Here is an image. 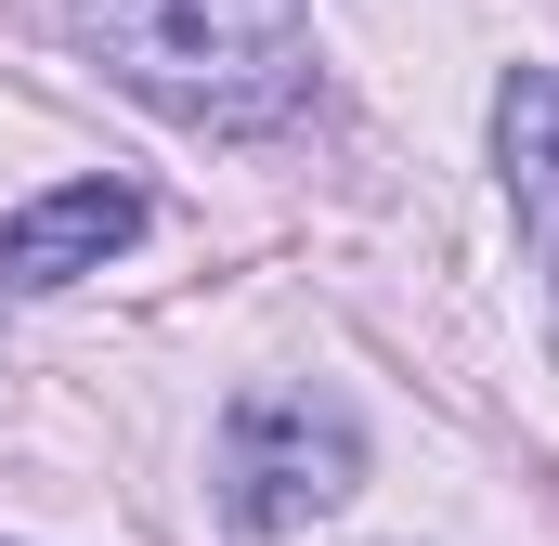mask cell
Listing matches in <instances>:
<instances>
[{
  "label": "cell",
  "mask_w": 559,
  "mask_h": 546,
  "mask_svg": "<svg viewBox=\"0 0 559 546\" xmlns=\"http://www.w3.org/2000/svg\"><path fill=\"white\" fill-rule=\"evenodd\" d=\"M92 66L182 131H286L312 105V13L299 0H66Z\"/></svg>",
  "instance_id": "1"
},
{
  "label": "cell",
  "mask_w": 559,
  "mask_h": 546,
  "mask_svg": "<svg viewBox=\"0 0 559 546\" xmlns=\"http://www.w3.org/2000/svg\"><path fill=\"white\" fill-rule=\"evenodd\" d=\"M352 482H365L352 404L274 378V391H248V404L222 416V508H235V534H299V521H325Z\"/></svg>",
  "instance_id": "2"
},
{
  "label": "cell",
  "mask_w": 559,
  "mask_h": 546,
  "mask_svg": "<svg viewBox=\"0 0 559 546\" xmlns=\"http://www.w3.org/2000/svg\"><path fill=\"white\" fill-rule=\"evenodd\" d=\"M143 235V195L131 182H52L39 209H13L0 222V286H79V273H105L118 248Z\"/></svg>",
  "instance_id": "3"
},
{
  "label": "cell",
  "mask_w": 559,
  "mask_h": 546,
  "mask_svg": "<svg viewBox=\"0 0 559 546\" xmlns=\"http://www.w3.org/2000/svg\"><path fill=\"white\" fill-rule=\"evenodd\" d=\"M495 169H508V209H521V235L559 286V66H521L495 92Z\"/></svg>",
  "instance_id": "4"
}]
</instances>
